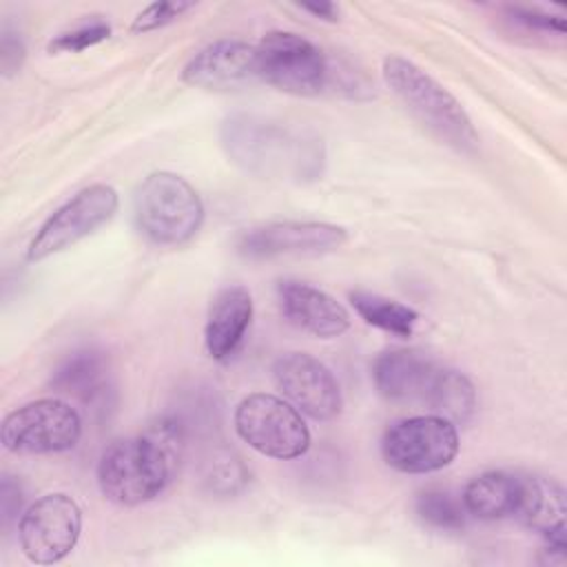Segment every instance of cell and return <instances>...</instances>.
Listing matches in <instances>:
<instances>
[{
  "label": "cell",
  "mask_w": 567,
  "mask_h": 567,
  "mask_svg": "<svg viewBox=\"0 0 567 567\" xmlns=\"http://www.w3.org/2000/svg\"><path fill=\"white\" fill-rule=\"evenodd\" d=\"M184 445L182 425L162 419L142 436L111 443L97 463L100 492L117 505H142L171 483Z\"/></svg>",
  "instance_id": "1"
},
{
  "label": "cell",
  "mask_w": 567,
  "mask_h": 567,
  "mask_svg": "<svg viewBox=\"0 0 567 567\" xmlns=\"http://www.w3.org/2000/svg\"><path fill=\"white\" fill-rule=\"evenodd\" d=\"M377 390L390 401L421 403L454 425L472 419L476 392L470 379L416 350H390L372 368Z\"/></svg>",
  "instance_id": "2"
},
{
  "label": "cell",
  "mask_w": 567,
  "mask_h": 567,
  "mask_svg": "<svg viewBox=\"0 0 567 567\" xmlns=\"http://www.w3.org/2000/svg\"><path fill=\"white\" fill-rule=\"evenodd\" d=\"M221 140L228 157L255 175L306 177L315 175L321 162L312 142L252 115L228 117Z\"/></svg>",
  "instance_id": "3"
},
{
  "label": "cell",
  "mask_w": 567,
  "mask_h": 567,
  "mask_svg": "<svg viewBox=\"0 0 567 567\" xmlns=\"http://www.w3.org/2000/svg\"><path fill=\"white\" fill-rule=\"evenodd\" d=\"M383 78L394 95L443 142L458 151L476 148L478 135L461 102L421 66L401 55H388Z\"/></svg>",
  "instance_id": "4"
},
{
  "label": "cell",
  "mask_w": 567,
  "mask_h": 567,
  "mask_svg": "<svg viewBox=\"0 0 567 567\" xmlns=\"http://www.w3.org/2000/svg\"><path fill=\"white\" fill-rule=\"evenodd\" d=\"M133 210L140 233L162 246L186 244L204 221V204L197 190L168 171L144 177L135 190Z\"/></svg>",
  "instance_id": "5"
},
{
  "label": "cell",
  "mask_w": 567,
  "mask_h": 567,
  "mask_svg": "<svg viewBox=\"0 0 567 567\" xmlns=\"http://www.w3.org/2000/svg\"><path fill=\"white\" fill-rule=\"evenodd\" d=\"M241 441L270 458H299L310 447V430L301 412L275 394H248L235 410Z\"/></svg>",
  "instance_id": "6"
},
{
  "label": "cell",
  "mask_w": 567,
  "mask_h": 567,
  "mask_svg": "<svg viewBox=\"0 0 567 567\" xmlns=\"http://www.w3.org/2000/svg\"><path fill=\"white\" fill-rule=\"evenodd\" d=\"M385 463L403 474H427L450 465L458 452V432L439 414L401 419L381 441Z\"/></svg>",
  "instance_id": "7"
},
{
  "label": "cell",
  "mask_w": 567,
  "mask_h": 567,
  "mask_svg": "<svg viewBox=\"0 0 567 567\" xmlns=\"http://www.w3.org/2000/svg\"><path fill=\"white\" fill-rule=\"evenodd\" d=\"M82 419L62 399H38L2 421V445L16 454H55L78 445Z\"/></svg>",
  "instance_id": "8"
},
{
  "label": "cell",
  "mask_w": 567,
  "mask_h": 567,
  "mask_svg": "<svg viewBox=\"0 0 567 567\" xmlns=\"http://www.w3.org/2000/svg\"><path fill=\"white\" fill-rule=\"evenodd\" d=\"M259 80L292 95H317L328 84V62L306 38L270 31L257 44Z\"/></svg>",
  "instance_id": "9"
},
{
  "label": "cell",
  "mask_w": 567,
  "mask_h": 567,
  "mask_svg": "<svg viewBox=\"0 0 567 567\" xmlns=\"http://www.w3.org/2000/svg\"><path fill=\"white\" fill-rule=\"evenodd\" d=\"M117 202V190L109 184L82 188L40 226L29 244L27 259L42 261L89 237L115 215Z\"/></svg>",
  "instance_id": "10"
},
{
  "label": "cell",
  "mask_w": 567,
  "mask_h": 567,
  "mask_svg": "<svg viewBox=\"0 0 567 567\" xmlns=\"http://www.w3.org/2000/svg\"><path fill=\"white\" fill-rule=\"evenodd\" d=\"M82 532L78 503L62 494H44L31 503L18 523V540L24 556L38 565H51L71 554Z\"/></svg>",
  "instance_id": "11"
},
{
  "label": "cell",
  "mask_w": 567,
  "mask_h": 567,
  "mask_svg": "<svg viewBox=\"0 0 567 567\" xmlns=\"http://www.w3.org/2000/svg\"><path fill=\"white\" fill-rule=\"evenodd\" d=\"M272 379L284 399L315 421H330L341 412V390L334 374L306 352L281 354Z\"/></svg>",
  "instance_id": "12"
},
{
  "label": "cell",
  "mask_w": 567,
  "mask_h": 567,
  "mask_svg": "<svg viewBox=\"0 0 567 567\" xmlns=\"http://www.w3.org/2000/svg\"><path fill=\"white\" fill-rule=\"evenodd\" d=\"M348 239L346 228L326 221H275L246 230L237 250L248 259H270L281 255H321L339 248Z\"/></svg>",
  "instance_id": "13"
},
{
  "label": "cell",
  "mask_w": 567,
  "mask_h": 567,
  "mask_svg": "<svg viewBox=\"0 0 567 567\" xmlns=\"http://www.w3.org/2000/svg\"><path fill=\"white\" fill-rule=\"evenodd\" d=\"M182 80L190 86L213 91H230L261 82L257 47L241 40L213 42L188 60Z\"/></svg>",
  "instance_id": "14"
},
{
  "label": "cell",
  "mask_w": 567,
  "mask_h": 567,
  "mask_svg": "<svg viewBox=\"0 0 567 567\" xmlns=\"http://www.w3.org/2000/svg\"><path fill=\"white\" fill-rule=\"evenodd\" d=\"M277 297L284 317L312 337L332 339L350 328L348 310L310 284L286 279L277 286Z\"/></svg>",
  "instance_id": "15"
},
{
  "label": "cell",
  "mask_w": 567,
  "mask_h": 567,
  "mask_svg": "<svg viewBox=\"0 0 567 567\" xmlns=\"http://www.w3.org/2000/svg\"><path fill=\"white\" fill-rule=\"evenodd\" d=\"M252 319L250 290L233 284L221 288L208 310L204 341L206 350L215 361L230 359L244 341V334Z\"/></svg>",
  "instance_id": "16"
},
{
  "label": "cell",
  "mask_w": 567,
  "mask_h": 567,
  "mask_svg": "<svg viewBox=\"0 0 567 567\" xmlns=\"http://www.w3.org/2000/svg\"><path fill=\"white\" fill-rule=\"evenodd\" d=\"M565 494L563 487L543 476H520V496L516 514L527 527L540 532L547 545L567 547L565 543Z\"/></svg>",
  "instance_id": "17"
},
{
  "label": "cell",
  "mask_w": 567,
  "mask_h": 567,
  "mask_svg": "<svg viewBox=\"0 0 567 567\" xmlns=\"http://www.w3.org/2000/svg\"><path fill=\"white\" fill-rule=\"evenodd\" d=\"M53 390L69 394L82 403H97L109 392V365L102 352L86 348L73 352L51 379Z\"/></svg>",
  "instance_id": "18"
},
{
  "label": "cell",
  "mask_w": 567,
  "mask_h": 567,
  "mask_svg": "<svg viewBox=\"0 0 567 567\" xmlns=\"http://www.w3.org/2000/svg\"><path fill=\"white\" fill-rule=\"evenodd\" d=\"M520 496V476L509 472H485L472 478L463 492L467 514L494 520L514 516Z\"/></svg>",
  "instance_id": "19"
},
{
  "label": "cell",
  "mask_w": 567,
  "mask_h": 567,
  "mask_svg": "<svg viewBox=\"0 0 567 567\" xmlns=\"http://www.w3.org/2000/svg\"><path fill=\"white\" fill-rule=\"evenodd\" d=\"M350 301L365 323L396 337H410L419 321L416 310H412L410 306L374 292H352Z\"/></svg>",
  "instance_id": "20"
},
{
  "label": "cell",
  "mask_w": 567,
  "mask_h": 567,
  "mask_svg": "<svg viewBox=\"0 0 567 567\" xmlns=\"http://www.w3.org/2000/svg\"><path fill=\"white\" fill-rule=\"evenodd\" d=\"M416 514L423 523L436 529H461L465 525L463 498H454L445 489H427L416 498Z\"/></svg>",
  "instance_id": "21"
},
{
  "label": "cell",
  "mask_w": 567,
  "mask_h": 567,
  "mask_svg": "<svg viewBox=\"0 0 567 567\" xmlns=\"http://www.w3.org/2000/svg\"><path fill=\"white\" fill-rule=\"evenodd\" d=\"M109 35H111V27L102 20H93L89 24H82V27H75L71 31L55 35L49 42V51L51 53H78V51H84L89 47L104 42Z\"/></svg>",
  "instance_id": "22"
},
{
  "label": "cell",
  "mask_w": 567,
  "mask_h": 567,
  "mask_svg": "<svg viewBox=\"0 0 567 567\" xmlns=\"http://www.w3.org/2000/svg\"><path fill=\"white\" fill-rule=\"evenodd\" d=\"M246 478V470L239 463L237 456H233L230 452H219L213 454V461L208 463V472H206V481L210 483V487L219 494H233L235 489L241 487Z\"/></svg>",
  "instance_id": "23"
},
{
  "label": "cell",
  "mask_w": 567,
  "mask_h": 567,
  "mask_svg": "<svg viewBox=\"0 0 567 567\" xmlns=\"http://www.w3.org/2000/svg\"><path fill=\"white\" fill-rule=\"evenodd\" d=\"M193 2H182V0H166V2H153L144 11L137 13V18L131 24L133 33H146L153 29H159L173 20H177L182 13L193 9Z\"/></svg>",
  "instance_id": "24"
},
{
  "label": "cell",
  "mask_w": 567,
  "mask_h": 567,
  "mask_svg": "<svg viewBox=\"0 0 567 567\" xmlns=\"http://www.w3.org/2000/svg\"><path fill=\"white\" fill-rule=\"evenodd\" d=\"M509 18L518 24H523L525 29H534V31H545V33H565V20L560 16H549L536 9H523V7H509L507 9Z\"/></svg>",
  "instance_id": "25"
},
{
  "label": "cell",
  "mask_w": 567,
  "mask_h": 567,
  "mask_svg": "<svg viewBox=\"0 0 567 567\" xmlns=\"http://www.w3.org/2000/svg\"><path fill=\"white\" fill-rule=\"evenodd\" d=\"M24 62V42L18 33L4 29L2 31V40H0V64H2V73L11 75L16 73Z\"/></svg>",
  "instance_id": "26"
},
{
  "label": "cell",
  "mask_w": 567,
  "mask_h": 567,
  "mask_svg": "<svg viewBox=\"0 0 567 567\" xmlns=\"http://www.w3.org/2000/svg\"><path fill=\"white\" fill-rule=\"evenodd\" d=\"M301 9H303V11H308V13H312V16H317V18H321V20H330V22L339 20V7H337V4H332V2L301 4Z\"/></svg>",
  "instance_id": "27"
}]
</instances>
